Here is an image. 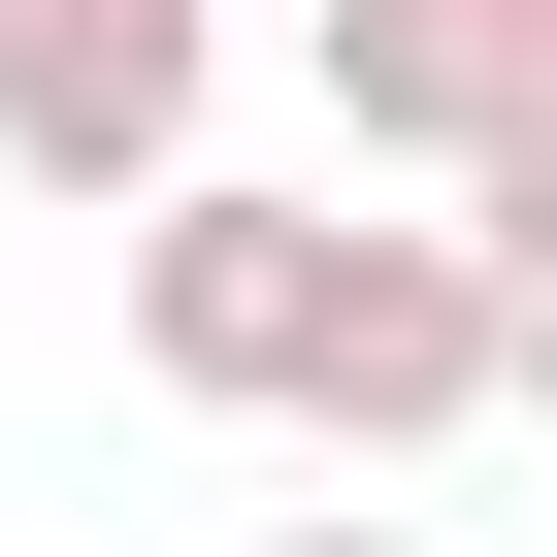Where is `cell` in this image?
Returning <instances> with one entry per match:
<instances>
[{"label":"cell","mask_w":557,"mask_h":557,"mask_svg":"<svg viewBox=\"0 0 557 557\" xmlns=\"http://www.w3.org/2000/svg\"><path fill=\"white\" fill-rule=\"evenodd\" d=\"M329 296H361V197H262V164H197V197L132 230V361H164L197 426H296V394H329Z\"/></svg>","instance_id":"obj_1"},{"label":"cell","mask_w":557,"mask_h":557,"mask_svg":"<svg viewBox=\"0 0 557 557\" xmlns=\"http://www.w3.org/2000/svg\"><path fill=\"white\" fill-rule=\"evenodd\" d=\"M197 99H230V0H0V197L164 230L197 197Z\"/></svg>","instance_id":"obj_2"},{"label":"cell","mask_w":557,"mask_h":557,"mask_svg":"<svg viewBox=\"0 0 557 557\" xmlns=\"http://www.w3.org/2000/svg\"><path fill=\"white\" fill-rule=\"evenodd\" d=\"M296 66H329L361 164H459V197H492V164L557 132V0H296Z\"/></svg>","instance_id":"obj_3"},{"label":"cell","mask_w":557,"mask_h":557,"mask_svg":"<svg viewBox=\"0 0 557 557\" xmlns=\"http://www.w3.org/2000/svg\"><path fill=\"white\" fill-rule=\"evenodd\" d=\"M524 361H492V262L459 230H361V296H329V394H296V459H459Z\"/></svg>","instance_id":"obj_4"},{"label":"cell","mask_w":557,"mask_h":557,"mask_svg":"<svg viewBox=\"0 0 557 557\" xmlns=\"http://www.w3.org/2000/svg\"><path fill=\"white\" fill-rule=\"evenodd\" d=\"M459 262H492V361H524V426H557V132L459 197Z\"/></svg>","instance_id":"obj_5"},{"label":"cell","mask_w":557,"mask_h":557,"mask_svg":"<svg viewBox=\"0 0 557 557\" xmlns=\"http://www.w3.org/2000/svg\"><path fill=\"white\" fill-rule=\"evenodd\" d=\"M262 557H426V524H394V492H329V524H262Z\"/></svg>","instance_id":"obj_6"}]
</instances>
